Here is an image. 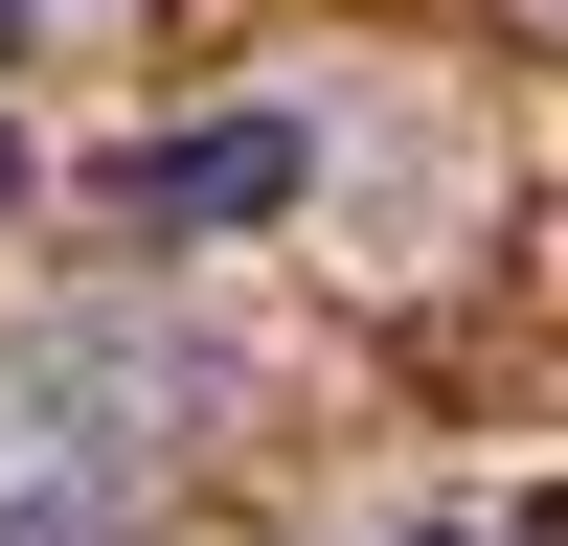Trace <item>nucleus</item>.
Segmentation results:
<instances>
[{
  "instance_id": "obj_6",
  "label": "nucleus",
  "mask_w": 568,
  "mask_h": 546,
  "mask_svg": "<svg viewBox=\"0 0 568 546\" xmlns=\"http://www.w3.org/2000/svg\"><path fill=\"white\" fill-rule=\"evenodd\" d=\"M546 23H568V0H546Z\"/></svg>"
},
{
  "instance_id": "obj_5",
  "label": "nucleus",
  "mask_w": 568,
  "mask_h": 546,
  "mask_svg": "<svg viewBox=\"0 0 568 546\" xmlns=\"http://www.w3.org/2000/svg\"><path fill=\"white\" fill-rule=\"evenodd\" d=\"M0 23H45V0H0Z\"/></svg>"
},
{
  "instance_id": "obj_4",
  "label": "nucleus",
  "mask_w": 568,
  "mask_h": 546,
  "mask_svg": "<svg viewBox=\"0 0 568 546\" xmlns=\"http://www.w3.org/2000/svg\"><path fill=\"white\" fill-rule=\"evenodd\" d=\"M364 546H433V524H364Z\"/></svg>"
},
{
  "instance_id": "obj_1",
  "label": "nucleus",
  "mask_w": 568,
  "mask_h": 546,
  "mask_svg": "<svg viewBox=\"0 0 568 546\" xmlns=\"http://www.w3.org/2000/svg\"><path fill=\"white\" fill-rule=\"evenodd\" d=\"M136 524V433H91L69 364H0V546H114Z\"/></svg>"
},
{
  "instance_id": "obj_3",
  "label": "nucleus",
  "mask_w": 568,
  "mask_h": 546,
  "mask_svg": "<svg viewBox=\"0 0 568 546\" xmlns=\"http://www.w3.org/2000/svg\"><path fill=\"white\" fill-rule=\"evenodd\" d=\"M0 205H23V136H0Z\"/></svg>"
},
{
  "instance_id": "obj_2",
  "label": "nucleus",
  "mask_w": 568,
  "mask_h": 546,
  "mask_svg": "<svg viewBox=\"0 0 568 546\" xmlns=\"http://www.w3.org/2000/svg\"><path fill=\"white\" fill-rule=\"evenodd\" d=\"M114 205H136V228H273V205H296V114H205V136H136V160H114Z\"/></svg>"
}]
</instances>
